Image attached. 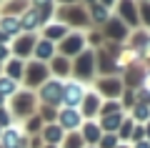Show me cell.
Returning <instances> with one entry per match:
<instances>
[{"label": "cell", "mask_w": 150, "mask_h": 148, "mask_svg": "<svg viewBox=\"0 0 150 148\" xmlns=\"http://www.w3.org/2000/svg\"><path fill=\"white\" fill-rule=\"evenodd\" d=\"M0 5H3V8H0L3 15H18V18H20L23 13L30 8V0H3Z\"/></svg>", "instance_id": "cell-16"}, {"label": "cell", "mask_w": 150, "mask_h": 148, "mask_svg": "<svg viewBox=\"0 0 150 148\" xmlns=\"http://www.w3.org/2000/svg\"><path fill=\"white\" fill-rule=\"evenodd\" d=\"M133 118L135 121H148L150 118V106L148 103H135L133 106Z\"/></svg>", "instance_id": "cell-26"}, {"label": "cell", "mask_w": 150, "mask_h": 148, "mask_svg": "<svg viewBox=\"0 0 150 148\" xmlns=\"http://www.w3.org/2000/svg\"><path fill=\"white\" fill-rule=\"evenodd\" d=\"M88 15H90V23H98V25H105L110 20V8H105L103 3H95V5L88 8Z\"/></svg>", "instance_id": "cell-19"}, {"label": "cell", "mask_w": 150, "mask_h": 148, "mask_svg": "<svg viewBox=\"0 0 150 148\" xmlns=\"http://www.w3.org/2000/svg\"><path fill=\"white\" fill-rule=\"evenodd\" d=\"M58 118H60V128H68V131H70V128L75 131V128L83 123V113L78 111V108H65Z\"/></svg>", "instance_id": "cell-15"}, {"label": "cell", "mask_w": 150, "mask_h": 148, "mask_svg": "<svg viewBox=\"0 0 150 148\" xmlns=\"http://www.w3.org/2000/svg\"><path fill=\"white\" fill-rule=\"evenodd\" d=\"M38 38L35 33H23V35H18L15 40H13V53H15V58H28V55H33V48H35Z\"/></svg>", "instance_id": "cell-7"}, {"label": "cell", "mask_w": 150, "mask_h": 148, "mask_svg": "<svg viewBox=\"0 0 150 148\" xmlns=\"http://www.w3.org/2000/svg\"><path fill=\"white\" fill-rule=\"evenodd\" d=\"M0 65H3V63H0ZM0 70H3V68H0Z\"/></svg>", "instance_id": "cell-48"}, {"label": "cell", "mask_w": 150, "mask_h": 148, "mask_svg": "<svg viewBox=\"0 0 150 148\" xmlns=\"http://www.w3.org/2000/svg\"><path fill=\"white\" fill-rule=\"evenodd\" d=\"M100 131L103 128L98 126V123H85V131H83V138H85V141H90V143H98L100 141Z\"/></svg>", "instance_id": "cell-22"}, {"label": "cell", "mask_w": 150, "mask_h": 148, "mask_svg": "<svg viewBox=\"0 0 150 148\" xmlns=\"http://www.w3.org/2000/svg\"><path fill=\"white\" fill-rule=\"evenodd\" d=\"M95 53L93 50H83L78 58H75V63H73V73H75V78L78 80H88V78H93V70H95Z\"/></svg>", "instance_id": "cell-2"}, {"label": "cell", "mask_w": 150, "mask_h": 148, "mask_svg": "<svg viewBox=\"0 0 150 148\" xmlns=\"http://www.w3.org/2000/svg\"><path fill=\"white\" fill-rule=\"evenodd\" d=\"M138 13H140V23L150 30V3L140 0V3H138Z\"/></svg>", "instance_id": "cell-27"}, {"label": "cell", "mask_w": 150, "mask_h": 148, "mask_svg": "<svg viewBox=\"0 0 150 148\" xmlns=\"http://www.w3.org/2000/svg\"><path fill=\"white\" fill-rule=\"evenodd\" d=\"M85 50V35L83 33H73V35H65L60 40V55L70 58V55H80Z\"/></svg>", "instance_id": "cell-6"}, {"label": "cell", "mask_w": 150, "mask_h": 148, "mask_svg": "<svg viewBox=\"0 0 150 148\" xmlns=\"http://www.w3.org/2000/svg\"><path fill=\"white\" fill-rule=\"evenodd\" d=\"M3 103H5V98H3V95H0V106H3Z\"/></svg>", "instance_id": "cell-45"}, {"label": "cell", "mask_w": 150, "mask_h": 148, "mask_svg": "<svg viewBox=\"0 0 150 148\" xmlns=\"http://www.w3.org/2000/svg\"><path fill=\"white\" fill-rule=\"evenodd\" d=\"M23 75H25V83L28 85H43L45 78H48L50 73H48V65H45V63L33 60V63L25 68V73H23Z\"/></svg>", "instance_id": "cell-8"}, {"label": "cell", "mask_w": 150, "mask_h": 148, "mask_svg": "<svg viewBox=\"0 0 150 148\" xmlns=\"http://www.w3.org/2000/svg\"><path fill=\"white\" fill-rule=\"evenodd\" d=\"M100 38H103V35H100V33H90V35H88V40H90V43H93V45H100V43H103V40H100Z\"/></svg>", "instance_id": "cell-37"}, {"label": "cell", "mask_w": 150, "mask_h": 148, "mask_svg": "<svg viewBox=\"0 0 150 148\" xmlns=\"http://www.w3.org/2000/svg\"><path fill=\"white\" fill-rule=\"evenodd\" d=\"M143 85H145V90L150 93V73H145V78H143Z\"/></svg>", "instance_id": "cell-40"}, {"label": "cell", "mask_w": 150, "mask_h": 148, "mask_svg": "<svg viewBox=\"0 0 150 148\" xmlns=\"http://www.w3.org/2000/svg\"><path fill=\"white\" fill-rule=\"evenodd\" d=\"M130 133H133V118L130 121H123V126H120V136L123 138H128Z\"/></svg>", "instance_id": "cell-32"}, {"label": "cell", "mask_w": 150, "mask_h": 148, "mask_svg": "<svg viewBox=\"0 0 150 148\" xmlns=\"http://www.w3.org/2000/svg\"><path fill=\"white\" fill-rule=\"evenodd\" d=\"M65 148H80V136H70L65 141Z\"/></svg>", "instance_id": "cell-33"}, {"label": "cell", "mask_w": 150, "mask_h": 148, "mask_svg": "<svg viewBox=\"0 0 150 148\" xmlns=\"http://www.w3.org/2000/svg\"><path fill=\"white\" fill-rule=\"evenodd\" d=\"M143 136H145V131H143V128H135V138H133V141H140Z\"/></svg>", "instance_id": "cell-41"}, {"label": "cell", "mask_w": 150, "mask_h": 148, "mask_svg": "<svg viewBox=\"0 0 150 148\" xmlns=\"http://www.w3.org/2000/svg\"><path fill=\"white\" fill-rule=\"evenodd\" d=\"M85 98V88H83L80 80H70V83H63V103L68 108H78Z\"/></svg>", "instance_id": "cell-4"}, {"label": "cell", "mask_w": 150, "mask_h": 148, "mask_svg": "<svg viewBox=\"0 0 150 148\" xmlns=\"http://www.w3.org/2000/svg\"><path fill=\"white\" fill-rule=\"evenodd\" d=\"M0 30L5 33L8 38H18L23 33V23L18 15H3L0 18Z\"/></svg>", "instance_id": "cell-13"}, {"label": "cell", "mask_w": 150, "mask_h": 148, "mask_svg": "<svg viewBox=\"0 0 150 148\" xmlns=\"http://www.w3.org/2000/svg\"><path fill=\"white\" fill-rule=\"evenodd\" d=\"M33 55H35L40 63H50V60H53V55H55V43L45 40V38H38L35 48H33Z\"/></svg>", "instance_id": "cell-12"}, {"label": "cell", "mask_w": 150, "mask_h": 148, "mask_svg": "<svg viewBox=\"0 0 150 148\" xmlns=\"http://www.w3.org/2000/svg\"><path fill=\"white\" fill-rule=\"evenodd\" d=\"M65 35H70V28L63 20H50V23L43 25V38L50 40V43H60Z\"/></svg>", "instance_id": "cell-9"}, {"label": "cell", "mask_w": 150, "mask_h": 148, "mask_svg": "<svg viewBox=\"0 0 150 148\" xmlns=\"http://www.w3.org/2000/svg\"><path fill=\"white\" fill-rule=\"evenodd\" d=\"M60 18H63L65 25H75V28H88L93 25L90 23V15H88V10L78 3V5H63V10H60Z\"/></svg>", "instance_id": "cell-1"}, {"label": "cell", "mask_w": 150, "mask_h": 148, "mask_svg": "<svg viewBox=\"0 0 150 148\" xmlns=\"http://www.w3.org/2000/svg\"><path fill=\"white\" fill-rule=\"evenodd\" d=\"M100 3H103L105 8H115V3H118V0H100Z\"/></svg>", "instance_id": "cell-42"}, {"label": "cell", "mask_w": 150, "mask_h": 148, "mask_svg": "<svg viewBox=\"0 0 150 148\" xmlns=\"http://www.w3.org/2000/svg\"><path fill=\"white\" fill-rule=\"evenodd\" d=\"M143 78H145V75L140 73L138 68H135V70L130 68V70H128V85H140V83H143Z\"/></svg>", "instance_id": "cell-29"}, {"label": "cell", "mask_w": 150, "mask_h": 148, "mask_svg": "<svg viewBox=\"0 0 150 148\" xmlns=\"http://www.w3.org/2000/svg\"><path fill=\"white\" fill-rule=\"evenodd\" d=\"M8 123H10V113L0 108V126H8Z\"/></svg>", "instance_id": "cell-36"}, {"label": "cell", "mask_w": 150, "mask_h": 148, "mask_svg": "<svg viewBox=\"0 0 150 148\" xmlns=\"http://www.w3.org/2000/svg\"><path fill=\"white\" fill-rule=\"evenodd\" d=\"M123 126V116L120 113H112V116H105L100 123V128H105V131H118V128Z\"/></svg>", "instance_id": "cell-23"}, {"label": "cell", "mask_w": 150, "mask_h": 148, "mask_svg": "<svg viewBox=\"0 0 150 148\" xmlns=\"http://www.w3.org/2000/svg\"><path fill=\"white\" fill-rule=\"evenodd\" d=\"M55 3H60V5H78L80 0H55Z\"/></svg>", "instance_id": "cell-38"}, {"label": "cell", "mask_w": 150, "mask_h": 148, "mask_svg": "<svg viewBox=\"0 0 150 148\" xmlns=\"http://www.w3.org/2000/svg\"><path fill=\"white\" fill-rule=\"evenodd\" d=\"M115 146H118V138L112 136V133L103 136V148H115Z\"/></svg>", "instance_id": "cell-31"}, {"label": "cell", "mask_w": 150, "mask_h": 148, "mask_svg": "<svg viewBox=\"0 0 150 148\" xmlns=\"http://www.w3.org/2000/svg\"><path fill=\"white\" fill-rule=\"evenodd\" d=\"M20 23H23V30L25 33H35L38 28H43V20H40V15H38L35 8H28L20 15Z\"/></svg>", "instance_id": "cell-18"}, {"label": "cell", "mask_w": 150, "mask_h": 148, "mask_svg": "<svg viewBox=\"0 0 150 148\" xmlns=\"http://www.w3.org/2000/svg\"><path fill=\"white\" fill-rule=\"evenodd\" d=\"M23 73H25V65H23L20 58H13V60H8V63H5V75H8V78L20 80Z\"/></svg>", "instance_id": "cell-21"}, {"label": "cell", "mask_w": 150, "mask_h": 148, "mask_svg": "<svg viewBox=\"0 0 150 148\" xmlns=\"http://www.w3.org/2000/svg\"><path fill=\"white\" fill-rule=\"evenodd\" d=\"M120 90H123V83L118 78H100V83H98V93L108 95V98H118Z\"/></svg>", "instance_id": "cell-14"}, {"label": "cell", "mask_w": 150, "mask_h": 148, "mask_svg": "<svg viewBox=\"0 0 150 148\" xmlns=\"http://www.w3.org/2000/svg\"><path fill=\"white\" fill-rule=\"evenodd\" d=\"M38 126H40V121H38V118H33V121H28V128H30V131H35Z\"/></svg>", "instance_id": "cell-39"}, {"label": "cell", "mask_w": 150, "mask_h": 148, "mask_svg": "<svg viewBox=\"0 0 150 148\" xmlns=\"http://www.w3.org/2000/svg\"><path fill=\"white\" fill-rule=\"evenodd\" d=\"M95 3H100V0H85V5L90 8V5H95Z\"/></svg>", "instance_id": "cell-43"}, {"label": "cell", "mask_w": 150, "mask_h": 148, "mask_svg": "<svg viewBox=\"0 0 150 148\" xmlns=\"http://www.w3.org/2000/svg\"><path fill=\"white\" fill-rule=\"evenodd\" d=\"M5 148H20L23 146V136H20V131H5Z\"/></svg>", "instance_id": "cell-25"}, {"label": "cell", "mask_w": 150, "mask_h": 148, "mask_svg": "<svg viewBox=\"0 0 150 148\" xmlns=\"http://www.w3.org/2000/svg\"><path fill=\"white\" fill-rule=\"evenodd\" d=\"M60 138H63V128L60 126H48L45 128V141L48 143H58Z\"/></svg>", "instance_id": "cell-28"}, {"label": "cell", "mask_w": 150, "mask_h": 148, "mask_svg": "<svg viewBox=\"0 0 150 148\" xmlns=\"http://www.w3.org/2000/svg\"><path fill=\"white\" fill-rule=\"evenodd\" d=\"M100 106H103V95L100 93H85V98H83V116H95V113H100Z\"/></svg>", "instance_id": "cell-17"}, {"label": "cell", "mask_w": 150, "mask_h": 148, "mask_svg": "<svg viewBox=\"0 0 150 148\" xmlns=\"http://www.w3.org/2000/svg\"><path fill=\"white\" fill-rule=\"evenodd\" d=\"M138 148H150V143H140V146Z\"/></svg>", "instance_id": "cell-44"}, {"label": "cell", "mask_w": 150, "mask_h": 148, "mask_svg": "<svg viewBox=\"0 0 150 148\" xmlns=\"http://www.w3.org/2000/svg\"><path fill=\"white\" fill-rule=\"evenodd\" d=\"M33 108H35V95L28 93V90H23L13 98V113L15 116H28V113H33Z\"/></svg>", "instance_id": "cell-10"}, {"label": "cell", "mask_w": 150, "mask_h": 148, "mask_svg": "<svg viewBox=\"0 0 150 148\" xmlns=\"http://www.w3.org/2000/svg\"><path fill=\"white\" fill-rule=\"evenodd\" d=\"M40 98H43L48 106H58L63 101V80L60 78H53V80H45L43 88H40Z\"/></svg>", "instance_id": "cell-5"}, {"label": "cell", "mask_w": 150, "mask_h": 148, "mask_svg": "<svg viewBox=\"0 0 150 148\" xmlns=\"http://www.w3.org/2000/svg\"><path fill=\"white\" fill-rule=\"evenodd\" d=\"M0 3H3V0H0Z\"/></svg>", "instance_id": "cell-49"}, {"label": "cell", "mask_w": 150, "mask_h": 148, "mask_svg": "<svg viewBox=\"0 0 150 148\" xmlns=\"http://www.w3.org/2000/svg\"><path fill=\"white\" fill-rule=\"evenodd\" d=\"M148 138H150V123H148Z\"/></svg>", "instance_id": "cell-46"}, {"label": "cell", "mask_w": 150, "mask_h": 148, "mask_svg": "<svg viewBox=\"0 0 150 148\" xmlns=\"http://www.w3.org/2000/svg\"><path fill=\"white\" fill-rule=\"evenodd\" d=\"M8 58H10V48H8V45H0V63H5Z\"/></svg>", "instance_id": "cell-35"}, {"label": "cell", "mask_w": 150, "mask_h": 148, "mask_svg": "<svg viewBox=\"0 0 150 148\" xmlns=\"http://www.w3.org/2000/svg\"><path fill=\"white\" fill-rule=\"evenodd\" d=\"M43 116H45V121H55V118H58V113H55V108L45 106V108H43Z\"/></svg>", "instance_id": "cell-34"}, {"label": "cell", "mask_w": 150, "mask_h": 148, "mask_svg": "<svg viewBox=\"0 0 150 148\" xmlns=\"http://www.w3.org/2000/svg\"><path fill=\"white\" fill-rule=\"evenodd\" d=\"M15 88H18V80L8 78V75H0V95H3V98H5V95H13Z\"/></svg>", "instance_id": "cell-24"}, {"label": "cell", "mask_w": 150, "mask_h": 148, "mask_svg": "<svg viewBox=\"0 0 150 148\" xmlns=\"http://www.w3.org/2000/svg\"><path fill=\"white\" fill-rule=\"evenodd\" d=\"M50 65H53V73L58 75V78H65L68 73H73V63H70V58H65V55H53Z\"/></svg>", "instance_id": "cell-20"}, {"label": "cell", "mask_w": 150, "mask_h": 148, "mask_svg": "<svg viewBox=\"0 0 150 148\" xmlns=\"http://www.w3.org/2000/svg\"><path fill=\"white\" fill-rule=\"evenodd\" d=\"M118 111H120V103H115V101H108L105 106H100L103 116H112V113H118Z\"/></svg>", "instance_id": "cell-30"}, {"label": "cell", "mask_w": 150, "mask_h": 148, "mask_svg": "<svg viewBox=\"0 0 150 148\" xmlns=\"http://www.w3.org/2000/svg\"><path fill=\"white\" fill-rule=\"evenodd\" d=\"M105 35L110 38V40H115V43H123L125 38H128V25H125L118 15L115 18L110 15V20L105 23Z\"/></svg>", "instance_id": "cell-11"}, {"label": "cell", "mask_w": 150, "mask_h": 148, "mask_svg": "<svg viewBox=\"0 0 150 148\" xmlns=\"http://www.w3.org/2000/svg\"><path fill=\"white\" fill-rule=\"evenodd\" d=\"M145 3H150V0H145Z\"/></svg>", "instance_id": "cell-47"}, {"label": "cell", "mask_w": 150, "mask_h": 148, "mask_svg": "<svg viewBox=\"0 0 150 148\" xmlns=\"http://www.w3.org/2000/svg\"><path fill=\"white\" fill-rule=\"evenodd\" d=\"M115 15L125 23V25H140V13H138V0H118L115 3Z\"/></svg>", "instance_id": "cell-3"}]
</instances>
